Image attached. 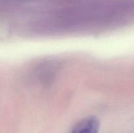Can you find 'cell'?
<instances>
[{"mask_svg": "<svg viewBox=\"0 0 134 133\" xmlns=\"http://www.w3.org/2000/svg\"><path fill=\"white\" fill-rule=\"evenodd\" d=\"M99 122L95 117H88L77 123L71 133H99Z\"/></svg>", "mask_w": 134, "mask_h": 133, "instance_id": "obj_1", "label": "cell"}]
</instances>
